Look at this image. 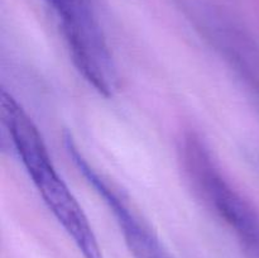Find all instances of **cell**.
<instances>
[{"label": "cell", "mask_w": 259, "mask_h": 258, "mask_svg": "<svg viewBox=\"0 0 259 258\" xmlns=\"http://www.w3.org/2000/svg\"><path fill=\"white\" fill-rule=\"evenodd\" d=\"M0 111L25 172L48 210L72 239L83 258H104L93 227L77 199L53 163L39 129L22 105L5 90L0 93Z\"/></svg>", "instance_id": "6da1fadb"}, {"label": "cell", "mask_w": 259, "mask_h": 258, "mask_svg": "<svg viewBox=\"0 0 259 258\" xmlns=\"http://www.w3.org/2000/svg\"><path fill=\"white\" fill-rule=\"evenodd\" d=\"M179 159L197 199L232 230L248 257L259 258L258 210L225 176L200 134H184Z\"/></svg>", "instance_id": "7a4b0ae2"}, {"label": "cell", "mask_w": 259, "mask_h": 258, "mask_svg": "<svg viewBox=\"0 0 259 258\" xmlns=\"http://www.w3.org/2000/svg\"><path fill=\"white\" fill-rule=\"evenodd\" d=\"M65 37L73 65L100 95L118 88V70L108 43L96 0H43Z\"/></svg>", "instance_id": "3957f363"}, {"label": "cell", "mask_w": 259, "mask_h": 258, "mask_svg": "<svg viewBox=\"0 0 259 258\" xmlns=\"http://www.w3.org/2000/svg\"><path fill=\"white\" fill-rule=\"evenodd\" d=\"M180 8L259 110V43L254 37L225 10L206 0H180Z\"/></svg>", "instance_id": "277c9868"}, {"label": "cell", "mask_w": 259, "mask_h": 258, "mask_svg": "<svg viewBox=\"0 0 259 258\" xmlns=\"http://www.w3.org/2000/svg\"><path fill=\"white\" fill-rule=\"evenodd\" d=\"M63 142L76 168L108 205L132 255L134 258H171L151 225L129 201V197L114 182L89 163L70 133L65 134Z\"/></svg>", "instance_id": "5b68a950"}]
</instances>
